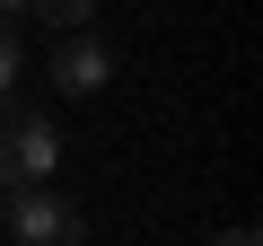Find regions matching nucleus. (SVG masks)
Instances as JSON below:
<instances>
[{"instance_id": "20e7f679", "label": "nucleus", "mask_w": 263, "mask_h": 246, "mask_svg": "<svg viewBox=\"0 0 263 246\" xmlns=\"http://www.w3.org/2000/svg\"><path fill=\"white\" fill-rule=\"evenodd\" d=\"M27 9L53 27V36H88V18H97V0H27Z\"/></svg>"}, {"instance_id": "f257e3e1", "label": "nucleus", "mask_w": 263, "mask_h": 246, "mask_svg": "<svg viewBox=\"0 0 263 246\" xmlns=\"http://www.w3.org/2000/svg\"><path fill=\"white\" fill-rule=\"evenodd\" d=\"M62 167V132H53V114H0V194H18V185H53Z\"/></svg>"}, {"instance_id": "7ed1b4c3", "label": "nucleus", "mask_w": 263, "mask_h": 246, "mask_svg": "<svg viewBox=\"0 0 263 246\" xmlns=\"http://www.w3.org/2000/svg\"><path fill=\"white\" fill-rule=\"evenodd\" d=\"M114 79V44H97V36H62L53 44V88L62 97H97Z\"/></svg>"}, {"instance_id": "0eeeda50", "label": "nucleus", "mask_w": 263, "mask_h": 246, "mask_svg": "<svg viewBox=\"0 0 263 246\" xmlns=\"http://www.w3.org/2000/svg\"><path fill=\"white\" fill-rule=\"evenodd\" d=\"M9 9H27V0H0V18H9Z\"/></svg>"}, {"instance_id": "423d86ee", "label": "nucleus", "mask_w": 263, "mask_h": 246, "mask_svg": "<svg viewBox=\"0 0 263 246\" xmlns=\"http://www.w3.org/2000/svg\"><path fill=\"white\" fill-rule=\"evenodd\" d=\"M211 246H254V229H219V237H211Z\"/></svg>"}, {"instance_id": "f03ea898", "label": "nucleus", "mask_w": 263, "mask_h": 246, "mask_svg": "<svg viewBox=\"0 0 263 246\" xmlns=\"http://www.w3.org/2000/svg\"><path fill=\"white\" fill-rule=\"evenodd\" d=\"M0 229H9L18 246H88V220H79L53 185H18V194H0Z\"/></svg>"}, {"instance_id": "39448f33", "label": "nucleus", "mask_w": 263, "mask_h": 246, "mask_svg": "<svg viewBox=\"0 0 263 246\" xmlns=\"http://www.w3.org/2000/svg\"><path fill=\"white\" fill-rule=\"evenodd\" d=\"M18 71H27V53H18V36H9V18H0V97L18 88Z\"/></svg>"}]
</instances>
